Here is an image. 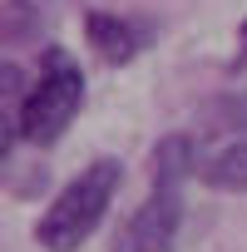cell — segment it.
Returning <instances> with one entry per match:
<instances>
[{"mask_svg":"<svg viewBox=\"0 0 247 252\" xmlns=\"http://www.w3.org/2000/svg\"><path fill=\"white\" fill-rule=\"evenodd\" d=\"M193 178L213 193H247V94L222 89L193 114Z\"/></svg>","mask_w":247,"mask_h":252,"instance_id":"1","label":"cell"},{"mask_svg":"<svg viewBox=\"0 0 247 252\" xmlns=\"http://www.w3.org/2000/svg\"><path fill=\"white\" fill-rule=\"evenodd\" d=\"M119 178H124V163L119 158H94L84 173H74L55 193V203L40 213L35 242L45 252H79L94 237V227L104 222V213H109V203L119 193Z\"/></svg>","mask_w":247,"mask_h":252,"instance_id":"2","label":"cell"},{"mask_svg":"<svg viewBox=\"0 0 247 252\" xmlns=\"http://www.w3.org/2000/svg\"><path fill=\"white\" fill-rule=\"evenodd\" d=\"M79 109H84V69L64 50H50L45 55V69L30 84L25 109H20V139L50 149L69 124L79 119Z\"/></svg>","mask_w":247,"mask_h":252,"instance_id":"3","label":"cell"},{"mask_svg":"<svg viewBox=\"0 0 247 252\" xmlns=\"http://www.w3.org/2000/svg\"><path fill=\"white\" fill-rule=\"evenodd\" d=\"M178 227H183V193L154 188L114 232V252H173Z\"/></svg>","mask_w":247,"mask_h":252,"instance_id":"4","label":"cell"},{"mask_svg":"<svg viewBox=\"0 0 247 252\" xmlns=\"http://www.w3.org/2000/svg\"><path fill=\"white\" fill-rule=\"evenodd\" d=\"M84 40L104 64H129L154 40V25L134 20V15H114V10H89L84 15Z\"/></svg>","mask_w":247,"mask_h":252,"instance_id":"5","label":"cell"},{"mask_svg":"<svg viewBox=\"0 0 247 252\" xmlns=\"http://www.w3.org/2000/svg\"><path fill=\"white\" fill-rule=\"evenodd\" d=\"M25 94H30V84H25V74H20V64H0V163L10 158V149H15V139H20V109H25Z\"/></svg>","mask_w":247,"mask_h":252,"instance_id":"6","label":"cell"},{"mask_svg":"<svg viewBox=\"0 0 247 252\" xmlns=\"http://www.w3.org/2000/svg\"><path fill=\"white\" fill-rule=\"evenodd\" d=\"M188 178H193V139L168 134L154 149V188H183Z\"/></svg>","mask_w":247,"mask_h":252,"instance_id":"7","label":"cell"},{"mask_svg":"<svg viewBox=\"0 0 247 252\" xmlns=\"http://www.w3.org/2000/svg\"><path fill=\"white\" fill-rule=\"evenodd\" d=\"M40 40V10L25 5V0H10L0 5V45L15 50V45H35Z\"/></svg>","mask_w":247,"mask_h":252,"instance_id":"8","label":"cell"},{"mask_svg":"<svg viewBox=\"0 0 247 252\" xmlns=\"http://www.w3.org/2000/svg\"><path fill=\"white\" fill-rule=\"evenodd\" d=\"M247 60V25H242V35H237V64Z\"/></svg>","mask_w":247,"mask_h":252,"instance_id":"9","label":"cell"}]
</instances>
